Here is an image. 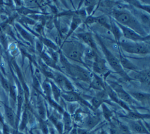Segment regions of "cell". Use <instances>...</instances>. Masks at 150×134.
<instances>
[{
  "mask_svg": "<svg viewBox=\"0 0 150 134\" xmlns=\"http://www.w3.org/2000/svg\"><path fill=\"white\" fill-rule=\"evenodd\" d=\"M111 17L117 23L134 30L141 36L149 35L139 20L127 9H114L111 12Z\"/></svg>",
  "mask_w": 150,
  "mask_h": 134,
  "instance_id": "obj_1",
  "label": "cell"
},
{
  "mask_svg": "<svg viewBox=\"0 0 150 134\" xmlns=\"http://www.w3.org/2000/svg\"><path fill=\"white\" fill-rule=\"evenodd\" d=\"M59 61L65 73L78 80L90 83L92 78V72L87 68L70 62L62 52H59Z\"/></svg>",
  "mask_w": 150,
  "mask_h": 134,
  "instance_id": "obj_2",
  "label": "cell"
},
{
  "mask_svg": "<svg viewBox=\"0 0 150 134\" xmlns=\"http://www.w3.org/2000/svg\"><path fill=\"white\" fill-rule=\"evenodd\" d=\"M96 37L105 57V61L108 62L112 70L126 81L132 80L129 75L121 66L119 59L117 57H115L114 54L107 48V47L103 41L100 36L98 34H96Z\"/></svg>",
  "mask_w": 150,
  "mask_h": 134,
  "instance_id": "obj_3",
  "label": "cell"
},
{
  "mask_svg": "<svg viewBox=\"0 0 150 134\" xmlns=\"http://www.w3.org/2000/svg\"><path fill=\"white\" fill-rule=\"evenodd\" d=\"M86 47L85 45L81 42H68L63 44L61 52L67 59L79 62L87 68L83 60V54Z\"/></svg>",
  "mask_w": 150,
  "mask_h": 134,
  "instance_id": "obj_4",
  "label": "cell"
},
{
  "mask_svg": "<svg viewBox=\"0 0 150 134\" xmlns=\"http://www.w3.org/2000/svg\"><path fill=\"white\" fill-rule=\"evenodd\" d=\"M118 44L122 51L129 54L146 55L150 53L149 41H133L121 39Z\"/></svg>",
  "mask_w": 150,
  "mask_h": 134,
  "instance_id": "obj_5",
  "label": "cell"
},
{
  "mask_svg": "<svg viewBox=\"0 0 150 134\" xmlns=\"http://www.w3.org/2000/svg\"><path fill=\"white\" fill-rule=\"evenodd\" d=\"M52 80L63 91H75L74 87L63 73L57 70H52Z\"/></svg>",
  "mask_w": 150,
  "mask_h": 134,
  "instance_id": "obj_6",
  "label": "cell"
},
{
  "mask_svg": "<svg viewBox=\"0 0 150 134\" xmlns=\"http://www.w3.org/2000/svg\"><path fill=\"white\" fill-rule=\"evenodd\" d=\"M109 86L112 89V90L116 93L118 97L122 100V101L125 102L128 105H134L137 104V101H135L132 97L129 95L128 92L125 91L122 86L120 85L119 83L115 82L109 81L107 82Z\"/></svg>",
  "mask_w": 150,
  "mask_h": 134,
  "instance_id": "obj_7",
  "label": "cell"
},
{
  "mask_svg": "<svg viewBox=\"0 0 150 134\" xmlns=\"http://www.w3.org/2000/svg\"><path fill=\"white\" fill-rule=\"evenodd\" d=\"M117 24L121 29L122 36L126 40L133 41H149V35L145 37L141 36L134 30L127 27L122 26L118 23H117Z\"/></svg>",
  "mask_w": 150,
  "mask_h": 134,
  "instance_id": "obj_8",
  "label": "cell"
},
{
  "mask_svg": "<svg viewBox=\"0 0 150 134\" xmlns=\"http://www.w3.org/2000/svg\"><path fill=\"white\" fill-rule=\"evenodd\" d=\"M93 73L98 75L105 76L109 72V70L106 65L105 59L100 58L98 55H97L94 60L93 62Z\"/></svg>",
  "mask_w": 150,
  "mask_h": 134,
  "instance_id": "obj_9",
  "label": "cell"
},
{
  "mask_svg": "<svg viewBox=\"0 0 150 134\" xmlns=\"http://www.w3.org/2000/svg\"><path fill=\"white\" fill-rule=\"evenodd\" d=\"M76 36L81 41L83 44L94 50L98 54L97 43H96L93 35L90 32H81L76 34Z\"/></svg>",
  "mask_w": 150,
  "mask_h": 134,
  "instance_id": "obj_10",
  "label": "cell"
},
{
  "mask_svg": "<svg viewBox=\"0 0 150 134\" xmlns=\"http://www.w3.org/2000/svg\"><path fill=\"white\" fill-rule=\"evenodd\" d=\"M128 127L129 130L139 134H149V130L142 122L141 120H130L128 121Z\"/></svg>",
  "mask_w": 150,
  "mask_h": 134,
  "instance_id": "obj_11",
  "label": "cell"
},
{
  "mask_svg": "<svg viewBox=\"0 0 150 134\" xmlns=\"http://www.w3.org/2000/svg\"><path fill=\"white\" fill-rule=\"evenodd\" d=\"M134 73L132 74V77L131 79L136 80L139 82L147 84L149 86V69H145L143 70H137L133 71Z\"/></svg>",
  "mask_w": 150,
  "mask_h": 134,
  "instance_id": "obj_12",
  "label": "cell"
},
{
  "mask_svg": "<svg viewBox=\"0 0 150 134\" xmlns=\"http://www.w3.org/2000/svg\"><path fill=\"white\" fill-rule=\"evenodd\" d=\"M105 82L102 77L94 73H92V78L89 83V88L100 91L105 90Z\"/></svg>",
  "mask_w": 150,
  "mask_h": 134,
  "instance_id": "obj_13",
  "label": "cell"
},
{
  "mask_svg": "<svg viewBox=\"0 0 150 134\" xmlns=\"http://www.w3.org/2000/svg\"><path fill=\"white\" fill-rule=\"evenodd\" d=\"M82 20H83L82 19L80 16L77 15L75 12V13L73 15L70 27L68 29L67 33L66 34V37H65V38L64 39L63 43H65V41L68 39V38L74 32V31L82 23Z\"/></svg>",
  "mask_w": 150,
  "mask_h": 134,
  "instance_id": "obj_14",
  "label": "cell"
},
{
  "mask_svg": "<svg viewBox=\"0 0 150 134\" xmlns=\"http://www.w3.org/2000/svg\"><path fill=\"white\" fill-rule=\"evenodd\" d=\"M40 55L41 59H42L43 64H45L47 66H48L49 68H51L54 69L55 70H57V71L63 73V71L62 70L61 68L57 65V63H56L51 58V57L49 55V54L47 52H46L45 51H43L40 54Z\"/></svg>",
  "mask_w": 150,
  "mask_h": 134,
  "instance_id": "obj_15",
  "label": "cell"
},
{
  "mask_svg": "<svg viewBox=\"0 0 150 134\" xmlns=\"http://www.w3.org/2000/svg\"><path fill=\"white\" fill-rule=\"evenodd\" d=\"M61 98H63L65 101L69 103H75L77 101H80L84 103H87L81 97L80 94L76 93L75 91H63L61 94Z\"/></svg>",
  "mask_w": 150,
  "mask_h": 134,
  "instance_id": "obj_16",
  "label": "cell"
},
{
  "mask_svg": "<svg viewBox=\"0 0 150 134\" xmlns=\"http://www.w3.org/2000/svg\"><path fill=\"white\" fill-rule=\"evenodd\" d=\"M128 93L135 101L148 103L149 101L150 94L148 93L142 91H129Z\"/></svg>",
  "mask_w": 150,
  "mask_h": 134,
  "instance_id": "obj_17",
  "label": "cell"
},
{
  "mask_svg": "<svg viewBox=\"0 0 150 134\" xmlns=\"http://www.w3.org/2000/svg\"><path fill=\"white\" fill-rule=\"evenodd\" d=\"M110 31L112 33L114 39L116 43L118 44L120 40H121V37H122V32L119 26L117 25V23L114 20L112 17H110Z\"/></svg>",
  "mask_w": 150,
  "mask_h": 134,
  "instance_id": "obj_18",
  "label": "cell"
},
{
  "mask_svg": "<svg viewBox=\"0 0 150 134\" xmlns=\"http://www.w3.org/2000/svg\"><path fill=\"white\" fill-rule=\"evenodd\" d=\"M118 59L121 66L124 70L128 69L132 71L138 70V67L135 64H134L131 61H129L128 58L124 57L121 54H120Z\"/></svg>",
  "mask_w": 150,
  "mask_h": 134,
  "instance_id": "obj_19",
  "label": "cell"
},
{
  "mask_svg": "<svg viewBox=\"0 0 150 134\" xmlns=\"http://www.w3.org/2000/svg\"><path fill=\"white\" fill-rule=\"evenodd\" d=\"M4 111H5V116L8 124L12 127H15V126L16 125V118L12 109L9 107L8 106L5 105Z\"/></svg>",
  "mask_w": 150,
  "mask_h": 134,
  "instance_id": "obj_20",
  "label": "cell"
},
{
  "mask_svg": "<svg viewBox=\"0 0 150 134\" xmlns=\"http://www.w3.org/2000/svg\"><path fill=\"white\" fill-rule=\"evenodd\" d=\"M125 117L128 118L130 120H143L145 119L149 118V114H141L137 111H133L131 110L128 111L127 114L125 115Z\"/></svg>",
  "mask_w": 150,
  "mask_h": 134,
  "instance_id": "obj_21",
  "label": "cell"
},
{
  "mask_svg": "<svg viewBox=\"0 0 150 134\" xmlns=\"http://www.w3.org/2000/svg\"><path fill=\"white\" fill-rule=\"evenodd\" d=\"M49 80L51 86V91L52 95L53 97V100L57 103H58L60 100V98L61 97L62 90L52 80L49 79Z\"/></svg>",
  "mask_w": 150,
  "mask_h": 134,
  "instance_id": "obj_22",
  "label": "cell"
},
{
  "mask_svg": "<svg viewBox=\"0 0 150 134\" xmlns=\"http://www.w3.org/2000/svg\"><path fill=\"white\" fill-rule=\"evenodd\" d=\"M63 130L65 132H69L71 129L72 121L70 114L66 111H64L63 113Z\"/></svg>",
  "mask_w": 150,
  "mask_h": 134,
  "instance_id": "obj_23",
  "label": "cell"
},
{
  "mask_svg": "<svg viewBox=\"0 0 150 134\" xmlns=\"http://www.w3.org/2000/svg\"><path fill=\"white\" fill-rule=\"evenodd\" d=\"M96 17V23H98L101 26L104 27L106 29L110 30V20L105 15H101Z\"/></svg>",
  "mask_w": 150,
  "mask_h": 134,
  "instance_id": "obj_24",
  "label": "cell"
},
{
  "mask_svg": "<svg viewBox=\"0 0 150 134\" xmlns=\"http://www.w3.org/2000/svg\"><path fill=\"white\" fill-rule=\"evenodd\" d=\"M100 118L98 116H89L85 121L84 126L87 129H92L100 122Z\"/></svg>",
  "mask_w": 150,
  "mask_h": 134,
  "instance_id": "obj_25",
  "label": "cell"
},
{
  "mask_svg": "<svg viewBox=\"0 0 150 134\" xmlns=\"http://www.w3.org/2000/svg\"><path fill=\"white\" fill-rule=\"evenodd\" d=\"M40 40L42 42L43 45H45L46 47H47L48 49H50L55 51H57L58 47L53 41L43 36H40Z\"/></svg>",
  "mask_w": 150,
  "mask_h": 134,
  "instance_id": "obj_26",
  "label": "cell"
},
{
  "mask_svg": "<svg viewBox=\"0 0 150 134\" xmlns=\"http://www.w3.org/2000/svg\"><path fill=\"white\" fill-rule=\"evenodd\" d=\"M42 90L45 95L46 98L52 97V91H51V86L49 80V79L46 78V79L41 84Z\"/></svg>",
  "mask_w": 150,
  "mask_h": 134,
  "instance_id": "obj_27",
  "label": "cell"
},
{
  "mask_svg": "<svg viewBox=\"0 0 150 134\" xmlns=\"http://www.w3.org/2000/svg\"><path fill=\"white\" fill-rule=\"evenodd\" d=\"M126 2L139 9L145 11L147 13L149 14V10H150L149 5L141 3V2H139V1H126Z\"/></svg>",
  "mask_w": 150,
  "mask_h": 134,
  "instance_id": "obj_28",
  "label": "cell"
},
{
  "mask_svg": "<svg viewBox=\"0 0 150 134\" xmlns=\"http://www.w3.org/2000/svg\"><path fill=\"white\" fill-rule=\"evenodd\" d=\"M98 55V54L93 49L90 47H86L84 54H83V60L84 59L88 60V61H94L96 57Z\"/></svg>",
  "mask_w": 150,
  "mask_h": 134,
  "instance_id": "obj_29",
  "label": "cell"
},
{
  "mask_svg": "<svg viewBox=\"0 0 150 134\" xmlns=\"http://www.w3.org/2000/svg\"><path fill=\"white\" fill-rule=\"evenodd\" d=\"M101 108H102V112H103V115L104 118L108 121L111 122V119L113 116L112 112L110 110V108L106 105L105 103H103L101 104Z\"/></svg>",
  "mask_w": 150,
  "mask_h": 134,
  "instance_id": "obj_30",
  "label": "cell"
},
{
  "mask_svg": "<svg viewBox=\"0 0 150 134\" xmlns=\"http://www.w3.org/2000/svg\"><path fill=\"white\" fill-rule=\"evenodd\" d=\"M104 100L105 99L98 96H95L93 97L91 100V106L93 109L97 110L101 105L102 104L104 103Z\"/></svg>",
  "mask_w": 150,
  "mask_h": 134,
  "instance_id": "obj_31",
  "label": "cell"
},
{
  "mask_svg": "<svg viewBox=\"0 0 150 134\" xmlns=\"http://www.w3.org/2000/svg\"><path fill=\"white\" fill-rule=\"evenodd\" d=\"M29 120V112L27 110L26 108H25L22 115V119H21V122L19 125V130L20 131H23L25 127L26 126V125L28 122Z\"/></svg>",
  "mask_w": 150,
  "mask_h": 134,
  "instance_id": "obj_32",
  "label": "cell"
},
{
  "mask_svg": "<svg viewBox=\"0 0 150 134\" xmlns=\"http://www.w3.org/2000/svg\"><path fill=\"white\" fill-rule=\"evenodd\" d=\"M38 113H39L40 118L42 120L45 119V118L46 117V108H45L43 103L41 100L39 101L38 103Z\"/></svg>",
  "mask_w": 150,
  "mask_h": 134,
  "instance_id": "obj_33",
  "label": "cell"
},
{
  "mask_svg": "<svg viewBox=\"0 0 150 134\" xmlns=\"http://www.w3.org/2000/svg\"><path fill=\"white\" fill-rule=\"evenodd\" d=\"M47 101H48V103H49V104L53 107L54 109H56L60 114H62L64 112V110L62 108V107L58 104V103H57L56 101H55L52 98V97H49V98H46Z\"/></svg>",
  "mask_w": 150,
  "mask_h": 134,
  "instance_id": "obj_34",
  "label": "cell"
},
{
  "mask_svg": "<svg viewBox=\"0 0 150 134\" xmlns=\"http://www.w3.org/2000/svg\"><path fill=\"white\" fill-rule=\"evenodd\" d=\"M18 30L19 31V32L21 33V35L26 39L28 41H29L30 43L32 44V43H33V36L29 34L28 32H27L25 30H24V29L22 28L21 26H18Z\"/></svg>",
  "mask_w": 150,
  "mask_h": 134,
  "instance_id": "obj_35",
  "label": "cell"
},
{
  "mask_svg": "<svg viewBox=\"0 0 150 134\" xmlns=\"http://www.w3.org/2000/svg\"><path fill=\"white\" fill-rule=\"evenodd\" d=\"M117 125L118 127L119 134H131V132L127 125L122 124L120 122H118Z\"/></svg>",
  "mask_w": 150,
  "mask_h": 134,
  "instance_id": "obj_36",
  "label": "cell"
},
{
  "mask_svg": "<svg viewBox=\"0 0 150 134\" xmlns=\"http://www.w3.org/2000/svg\"><path fill=\"white\" fill-rule=\"evenodd\" d=\"M84 23L87 25H91L94 23H96V17L92 15L87 16L85 18Z\"/></svg>",
  "mask_w": 150,
  "mask_h": 134,
  "instance_id": "obj_37",
  "label": "cell"
},
{
  "mask_svg": "<svg viewBox=\"0 0 150 134\" xmlns=\"http://www.w3.org/2000/svg\"><path fill=\"white\" fill-rule=\"evenodd\" d=\"M19 12L23 14V15H30V14H33V15H35V14H38V13H39L38 11H36V10H30L29 9H26V8H22L20 9Z\"/></svg>",
  "mask_w": 150,
  "mask_h": 134,
  "instance_id": "obj_38",
  "label": "cell"
},
{
  "mask_svg": "<svg viewBox=\"0 0 150 134\" xmlns=\"http://www.w3.org/2000/svg\"><path fill=\"white\" fill-rule=\"evenodd\" d=\"M35 47H36L37 51L39 54H40L43 51L44 45H43L42 42L41 41V40H40V38H39L38 40H36L35 41Z\"/></svg>",
  "mask_w": 150,
  "mask_h": 134,
  "instance_id": "obj_39",
  "label": "cell"
},
{
  "mask_svg": "<svg viewBox=\"0 0 150 134\" xmlns=\"http://www.w3.org/2000/svg\"><path fill=\"white\" fill-rule=\"evenodd\" d=\"M1 83H2V86L4 87V89H5V90L7 92H9V90H10L11 84L8 82V80L6 79H4V77H1Z\"/></svg>",
  "mask_w": 150,
  "mask_h": 134,
  "instance_id": "obj_40",
  "label": "cell"
},
{
  "mask_svg": "<svg viewBox=\"0 0 150 134\" xmlns=\"http://www.w3.org/2000/svg\"><path fill=\"white\" fill-rule=\"evenodd\" d=\"M110 132V134H119L117 125L114 123H111Z\"/></svg>",
  "mask_w": 150,
  "mask_h": 134,
  "instance_id": "obj_41",
  "label": "cell"
},
{
  "mask_svg": "<svg viewBox=\"0 0 150 134\" xmlns=\"http://www.w3.org/2000/svg\"><path fill=\"white\" fill-rule=\"evenodd\" d=\"M69 134H77V130L76 128H73L70 131Z\"/></svg>",
  "mask_w": 150,
  "mask_h": 134,
  "instance_id": "obj_42",
  "label": "cell"
},
{
  "mask_svg": "<svg viewBox=\"0 0 150 134\" xmlns=\"http://www.w3.org/2000/svg\"><path fill=\"white\" fill-rule=\"evenodd\" d=\"M98 134H108L105 131H104V130H102Z\"/></svg>",
  "mask_w": 150,
  "mask_h": 134,
  "instance_id": "obj_43",
  "label": "cell"
}]
</instances>
